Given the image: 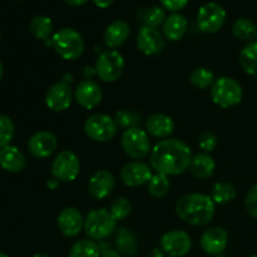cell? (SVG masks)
<instances>
[{
	"instance_id": "cell-3",
	"label": "cell",
	"mask_w": 257,
	"mask_h": 257,
	"mask_svg": "<svg viewBox=\"0 0 257 257\" xmlns=\"http://www.w3.org/2000/svg\"><path fill=\"white\" fill-rule=\"evenodd\" d=\"M47 45H52L57 54L65 60H75L84 52V40L79 32L72 28H63L53 34Z\"/></svg>"
},
{
	"instance_id": "cell-36",
	"label": "cell",
	"mask_w": 257,
	"mask_h": 257,
	"mask_svg": "<svg viewBox=\"0 0 257 257\" xmlns=\"http://www.w3.org/2000/svg\"><path fill=\"white\" fill-rule=\"evenodd\" d=\"M114 120L115 123H117L118 128H124L125 131L133 127H138V124L141 123V117L140 114H137V113L133 112V110L123 109L115 113Z\"/></svg>"
},
{
	"instance_id": "cell-27",
	"label": "cell",
	"mask_w": 257,
	"mask_h": 257,
	"mask_svg": "<svg viewBox=\"0 0 257 257\" xmlns=\"http://www.w3.org/2000/svg\"><path fill=\"white\" fill-rule=\"evenodd\" d=\"M232 33L237 39L243 42H256L257 25L247 18H238L232 24Z\"/></svg>"
},
{
	"instance_id": "cell-14",
	"label": "cell",
	"mask_w": 257,
	"mask_h": 257,
	"mask_svg": "<svg viewBox=\"0 0 257 257\" xmlns=\"http://www.w3.org/2000/svg\"><path fill=\"white\" fill-rule=\"evenodd\" d=\"M120 180L128 187H140L151 181L153 173L152 167L141 161H133L127 163L120 170Z\"/></svg>"
},
{
	"instance_id": "cell-40",
	"label": "cell",
	"mask_w": 257,
	"mask_h": 257,
	"mask_svg": "<svg viewBox=\"0 0 257 257\" xmlns=\"http://www.w3.org/2000/svg\"><path fill=\"white\" fill-rule=\"evenodd\" d=\"M100 257H122V256H120V253L118 252L117 250H112V248H105V250H102Z\"/></svg>"
},
{
	"instance_id": "cell-15",
	"label": "cell",
	"mask_w": 257,
	"mask_h": 257,
	"mask_svg": "<svg viewBox=\"0 0 257 257\" xmlns=\"http://www.w3.org/2000/svg\"><path fill=\"white\" fill-rule=\"evenodd\" d=\"M165 37L156 28L142 27L137 33V48L145 55H157L165 49Z\"/></svg>"
},
{
	"instance_id": "cell-16",
	"label": "cell",
	"mask_w": 257,
	"mask_h": 257,
	"mask_svg": "<svg viewBox=\"0 0 257 257\" xmlns=\"http://www.w3.org/2000/svg\"><path fill=\"white\" fill-rule=\"evenodd\" d=\"M58 147V138L49 131H40L34 133L28 141V150L35 158H47L55 152Z\"/></svg>"
},
{
	"instance_id": "cell-46",
	"label": "cell",
	"mask_w": 257,
	"mask_h": 257,
	"mask_svg": "<svg viewBox=\"0 0 257 257\" xmlns=\"http://www.w3.org/2000/svg\"><path fill=\"white\" fill-rule=\"evenodd\" d=\"M33 257H52V256L47 255V253H35V255Z\"/></svg>"
},
{
	"instance_id": "cell-44",
	"label": "cell",
	"mask_w": 257,
	"mask_h": 257,
	"mask_svg": "<svg viewBox=\"0 0 257 257\" xmlns=\"http://www.w3.org/2000/svg\"><path fill=\"white\" fill-rule=\"evenodd\" d=\"M148 257H165V252L161 248H155V250H152V252L150 253Z\"/></svg>"
},
{
	"instance_id": "cell-24",
	"label": "cell",
	"mask_w": 257,
	"mask_h": 257,
	"mask_svg": "<svg viewBox=\"0 0 257 257\" xmlns=\"http://www.w3.org/2000/svg\"><path fill=\"white\" fill-rule=\"evenodd\" d=\"M190 170L198 180H207L215 173L216 162L208 153H198L191 161Z\"/></svg>"
},
{
	"instance_id": "cell-13",
	"label": "cell",
	"mask_w": 257,
	"mask_h": 257,
	"mask_svg": "<svg viewBox=\"0 0 257 257\" xmlns=\"http://www.w3.org/2000/svg\"><path fill=\"white\" fill-rule=\"evenodd\" d=\"M201 248L208 255H221L228 245L227 231L220 226H212L206 228L200 238Z\"/></svg>"
},
{
	"instance_id": "cell-39",
	"label": "cell",
	"mask_w": 257,
	"mask_h": 257,
	"mask_svg": "<svg viewBox=\"0 0 257 257\" xmlns=\"http://www.w3.org/2000/svg\"><path fill=\"white\" fill-rule=\"evenodd\" d=\"M160 2L165 9L173 13H177L180 10H182L183 8H186V5L188 4L190 0H160Z\"/></svg>"
},
{
	"instance_id": "cell-38",
	"label": "cell",
	"mask_w": 257,
	"mask_h": 257,
	"mask_svg": "<svg viewBox=\"0 0 257 257\" xmlns=\"http://www.w3.org/2000/svg\"><path fill=\"white\" fill-rule=\"evenodd\" d=\"M245 207L248 215L257 220V185L253 186L246 195Z\"/></svg>"
},
{
	"instance_id": "cell-9",
	"label": "cell",
	"mask_w": 257,
	"mask_h": 257,
	"mask_svg": "<svg viewBox=\"0 0 257 257\" xmlns=\"http://www.w3.org/2000/svg\"><path fill=\"white\" fill-rule=\"evenodd\" d=\"M80 172V161L72 151H62L52 163V176L59 182H73Z\"/></svg>"
},
{
	"instance_id": "cell-35",
	"label": "cell",
	"mask_w": 257,
	"mask_h": 257,
	"mask_svg": "<svg viewBox=\"0 0 257 257\" xmlns=\"http://www.w3.org/2000/svg\"><path fill=\"white\" fill-rule=\"evenodd\" d=\"M14 133L15 127L12 118L5 114H0V150L9 146L14 137Z\"/></svg>"
},
{
	"instance_id": "cell-48",
	"label": "cell",
	"mask_w": 257,
	"mask_h": 257,
	"mask_svg": "<svg viewBox=\"0 0 257 257\" xmlns=\"http://www.w3.org/2000/svg\"><path fill=\"white\" fill-rule=\"evenodd\" d=\"M215 257H227V256H225V255H222V253H221V255H217V256H215Z\"/></svg>"
},
{
	"instance_id": "cell-20",
	"label": "cell",
	"mask_w": 257,
	"mask_h": 257,
	"mask_svg": "<svg viewBox=\"0 0 257 257\" xmlns=\"http://www.w3.org/2000/svg\"><path fill=\"white\" fill-rule=\"evenodd\" d=\"M175 131V122L165 113H155L146 122V132L155 138L166 140Z\"/></svg>"
},
{
	"instance_id": "cell-22",
	"label": "cell",
	"mask_w": 257,
	"mask_h": 257,
	"mask_svg": "<svg viewBox=\"0 0 257 257\" xmlns=\"http://www.w3.org/2000/svg\"><path fill=\"white\" fill-rule=\"evenodd\" d=\"M27 165L25 156L19 148L14 146H7L0 150V167L12 173H19Z\"/></svg>"
},
{
	"instance_id": "cell-7",
	"label": "cell",
	"mask_w": 257,
	"mask_h": 257,
	"mask_svg": "<svg viewBox=\"0 0 257 257\" xmlns=\"http://www.w3.org/2000/svg\"><path fill=\"white\" fill-rule=\"evenodd\" d=\"M84 132L94 142H109L117 135L118 125L114 118L97 113V114L89 115L85 119Z\"/></svg>"
},
{
	"instance_id": "cell-37",
	"label": "cell",
	"mask_w": 257,
	"mask_h": 257,
	"mask_svg": "<svg viewBox=\"0 0 257 257\" xmlns=\"http://www.w3.org/2000/svg\"><path fill=\"white\" fill-rule=\"evenodd\" d=\"M198 145H200L201 150L205 151V153H210L215 151L218 146V140L216 137L215 133L212 132H203L200 136L198 140Z\"/></svg>"
},
{
	"instance_id": "cell-17",
	"label": "cell",
	"mask_w": 257,
	"mask_h": 257,
	"mask_svg": "<svg viewBox=\"0 0 257 257\" xmlns=\"http://www.w3.org/2000/svg\"><path fill=\"white\" fill-rule=\"evenodd\" d=\"M74 98L78 104L84 109H94L102 102V88L92 79L82 80L75 88Z\"/></svg>"
},
{
	"instance_id": "cell-11",
	"label": "cell",
	"mask_w": 257,
	"mask_h": 257,
	"mask_svg": "<svg viewBox=\"0 0 257 257\" xmlns=\"http://www.w3.org/2000/svg\"><path fill=\"white\" fill-rule=\"evenodd\" d=\"M160 246L161 250L170 257H183L191 251L192 241L185 231L172 230L161 237Z\"/></svg>"
},
{
	"instance_id": "cell-21",
	"label": "cell",
	"mask_w": 257,
	"mask_h": 257,
	"mask_svg": "<svg viewBox=\"0 0 257 257\" xmlns=\"http://www.w3.org/2000/svg\"><path fill=\"white\" fill-rule=\"evenodd\" d=\"M130 34V24L124 22V20H115V22L110 23L107 27V29L104 30L103 40H104V44L109 49H114V48H118L124 44Z\"/></svg>"
},
{
	"instance_id": "cell-6",
	"label": "cell",
	"mask_w": 257,
	"mask_h": 257,
	"mask_svg": "<svg viewBox=\"0 0 257 257\" xmlns=\"http://www.w3.org/2000/svg\"><path fill=\"white\" fill-rule=\"evenodd\" d=\"M125 62L119 52L108 49L100 53L95 60V73L98 78L105 83L117 82L124 72Z\"/></svg>"
},
{
	"instance_id": "cell-5",
	"label": "cell",
	"mask_w": 257,
	"mask_h": 257,
	"mask_svg": "<svg viewBox=\"0 0 257 257\" xmlns=\"http://www.w3.org/2000/svg\"><path fill=\"white\" fill-rule=\"evenodd\" d=\"M242 87L231 77H220L211 87V98L221 108H231L242 100Z\"/></svg>"
},
{
	"instance_id": "cell-41",
	"label": "cell",
	"mask_w": 257,
	"mask_h": 257,
	"mask_svg": "<svg viewBox=\"0 0 257 257\" xmlns=\"http://www.w3.org/2000/svg\"><path fill=\"white\" fill-rule=\"evenodd\" d=\"M114 2L115 0H93V3H94L98 8H102V9L110 7Z\"/></svg>"
},
{
	"instance_id": "cell-31",
	"label": "cell",
	"mask_w": 257,
	"mask_h": 257,
	"mask_svg": "<svg viewBox=\"0 0 257 257\" xmlns=\"http://www.w3.org/2000/svg\"><path fill=\"white\" fill-rule=\"evenodd\" d=\"M215 80L216 78L213 72H211L210 69H207L205 67L196 68L195 70H192V73L190 75L191 84L200 90H205L207 88L212 87Z\"/></svg>"
},
{
	"instance_id": "cell-33",
	"label": "cell",
	"mask_w": 257,
	"mask_h": 257,
	"mask_svg": "<svg viewBox=\"0 0 257 257\" xmlns=\"http://www.w3.org/2000/svg\"><path fill=\"white\" fill-rule=\"evenodd\" d=\"M140 19L142 22L143 27L156 28L157 29V27L165 23L167 17H166L165 9L160 7H152L143 10L140 15Z\"/></svg>"
},
{
	"instance_id": "cell-25",
	"label": "cell",
	"mask_w": 257,
	"mask_h": 257,
	"mask_svg": "<svg viewBox=\"0 0 257 257\" xmlns=\"http://www.w3.org/2000/svg\"><path fill=\"white\" fill-rule=\"evenodd\" d=\"M115 247L120 255L135 257L138 251V243L135 233L128 228H119L115 237Z\"/></svg>"
},
{
	"instance_id": "cell-18",
	"label": "cell",
	"mask_w": 257,
	"mask_h": 257,
	"mask_svg": "<svg viewBox=\"0 0 257 257\" xmlns=\"http://www.w3.org/2000/svg\"><path fill=\"white\" fill-rule=\"evenodd\" d=\"M58 228L65 237H75L84 230V218L75 207H65L58 215Z\"/></svg>"
},
{
	"instance_id": "cell-47",
	"label": "cell",
	"mask_w": 257,
	"mask_h": 257,
	"mask_svg": "<svg viewBox=\"0 0 257 257\" xmlns=\"http://www.w3.org/2000/svg\"><path fill=\"white\" fill-rule=\"evenodd\" d=\"M0 257H8L7 255H5V253H3V252H0Z\"/></svg>"
},
{
	"instance_id": "cell-26",
	"label": "cell",
	"mask_w": 257,
	"mask_h": 257,
	"mask_svg": "<svg viewBox=\"0 0 257 257\" xmlns=\"http://www.w3.org/2000/svg\"><path fill=\"white\" fill-rule=\"evenodd\" d=\"M238 62L246 74L257 78V40L242 48L238 55Z\"/></svg>"
},
{
	"instance_id": "cell-30",
	"label": "cell",
	"mask_w": 257,
	"mask_h": 257,
	"mask_svg": "<svg viewBox=\"0 0 257 257\" xmlns=\"http://www.w3.org/2000/svg\"><path fill=\"white\" fill-rule=\"evenodd\" d=\"M236 188L232 183L216 182L211 192V198L216 205H226L235 200Z\"/></svg>"
},
{
	"instance_id": "cell-28",
	"label": "cell",
	"mask_w": 257,
	"mask_h": 257,
	"mask_svg": "<svg viewBox=\"0 0 257 257\" xmlns=\"http://www.w3.org/2000/svg\"><path fill=\"white\" fill-rule=\"evenodd\" d=\"M30 33L34 35L37 39L45 40L47 42L53 33V23L52 19L44 15H38L33 18L29 24Z\"/></svg>"
},
{
	"instance_id": "cell-34",
	"label": "cell",
	"mask_w": 257,
	"mask_h": 257,
	"mask_svg": "<svg viewBox=\"0 0 257 257\" xmlns=\"http://www.w3.org/2000/svg\"><path fill=\"white\" fill-rule=\"evenodd\" d=\"M109 212L117 221L125 220L132 212V203L128 198L118 197L110 203Z\"/></svg>"
},
{
	"instance_id": "cell-45",
	"label": "cell",
	"mask_w": 257,
	"mask_h": 257,
	"mask_svg": "<svg viewBox=\"0 0 257 257\" xmlns=\"http://www.w3.org/2000/svg\"><path fill=\"white\" fill-rule=\"evenodd\" d=\"M3 75H4V67H3V63L0 62V82L3 79Z\"/></svg>"
},
{
	"instance_id": "cell-10",
	"label": "cell",
	"mask_w": 257,
	"mask_h": 257,
	"mask_svg": "<svg viewBox=\"0 0 257 257\" xmlns=\"http://www.w3.org/2000/svg\"><path fill=\"white\" fill-rule=\"evenodd\" d=\"M226 22V10L215 2L206 3L200 8L197 24L201 32L213 34L223 27Z\"/></svg>"
},
{
	"instance_id": "cell-19",
	"label": "cell",
	"mask_w": 257,
	"mask_h": 257,
	"mask_svg": "<svg viewBox=\"0 0 257 257\" xmlns=\"http://www.w3.org/2000/svg\"><path fill=\"white\" fill-rule=\"evenodd\" d=\"M115 187V178L109 171L99 170L90 177L88 182V192L94 200H104Z\"/></svg>"
},
{
	"instance_id": "cell-4",
	"label": "cell",
	"mask_w": 257,
	"mask_h": 257,
	"mask_svg": "<svg viewBox=\"0 0 257 257\" xmlns=\"http://www.w3.org/2000/svg\"><path fill=\"white\" fill-rule=\"evenodd\" d=\"M117 222L109 210L95 208L84 218V232L90 240L100 241L109 237L117 228Z\"/></svg>"
},
{
	"instance_id": "cell-8",
	"label": "cell",
	"mask_w": 257,
	"mask_h": 257,
	"mask_svg": "<svg viewBox=\"0 0 257 257\" xmlns=\"http://www.w3.org/2000/svg\"><path fill=\"white\" fill-rule=\"evenodd\" d=\"M120 146L127 156L135 160L147 157L151 151V142L148 133L140 127L125 130L120 137Z\"/></svg>"
},
{
	"instance_id": "cell-50",
	"label": "cell",
	"mask_w": 257,
	"mask_h": 257,
	"mask_svg": "<svg viewBox=\"0 0 257 257\" xmlns=\"http://www.w3.org/2000/svg\"><path fill=\"white\" fill-rule=\"evenodd\" d=\"M250 257H257L256 255H252V256H250Z\"/></svg>"
},
{
	"instance_id": "cell-23",
	"label": "cell",
	"mask_w": 257,
	"mask_h": 257,
	"mask_svg": "<svg viewBox=\"0 0 257 257\" xmlns=\"http://www.w3.org/2000/svg\"><path fill=\"white\" fill-rule=\"evenodd\" d=\"M188 23L182 14L173 13L163 23V35L171 42H178L185 37Z\"/></svg>"
},
{
	"instance_id": "cell-42",
	"label": "cell",
	"mask_w": 257,
	"mask_h": 257,
	"mask_svg": "<svg viewBox=\"0 0 257 257\" xmlns=\"http://www.w3.org/2000/svg\"><path fill=\"white\" fill-rule=\"evenodd\" d=\"M58 185H59V181H58V180H55L54 177H53V178H50V180L48 181V182H47V186H48V188H49V190H52V191L57 190Z\"/></svg>"
},
{
	"instance_id": "cell-1",
	"label": "cell",
	"mask_w": 257,
	"mask_h": 257,
	"mask_svg": "<svg viewBox=\"0 0 257 257\" xmlns=\"http://www.w3.org/2000/svg\"><path fill=\"white\" fill-rule=\"evenodd\" d=\"M150 161L156 173L178 176L190 168L192 151L181 140H162L153 147Z\"/></svg>"
},
{
	"instance_id": "cell-43",
	"label": "cell",
	"mask_w": 257,
	"mask_h": 257,
	"mask_svg": "<svg viewBox=\"0 0 257 257\" xmlns=\"http://www.w3.org/2000/svg\"><path fill=\"white\" fill-rule=\"evenodd\" d=\"M67 4H69L70 7H80V5L85 4L88 0H64Z\"/></svg>"
},
{
	"instance_id": "cell-12",
	"label": "cell",
	"mask_w": 257,
	"mask_h": 257,
	"mask_svg": "<svg viewBox=\"0 0 257 257\" xmlns=\"http://www.w3.org/2000/svg\"><path fill=\"white\" fill-rule=\"evenodd\" d=\"M72 87L65 79L54 83L45 94V104L53 112H64L72 105Z\"/></svg>"
},
{
	"instance_id": "cell-49",
	"label": "cell",
	"mask_w": 257,
	"mask_h": 257,
	"mask_svg": "<svg viewBox=\"0 0 257 257\" xmlns=\"http://www.w3.org/2000/svg\"><path fill=\"white\" fill-rule=\"evenodd\" d=\"M0 40H2V33H0Z\"/></svg>"
},
{
	"instance_id": "cell-2",
	"label": "cell",
	"mask_w": 257,
	"mask_h": 257,
	"mask_svg": "<svg viewBox=\"0 0 257 257\" xmlns=\"http://www.w3.org/2000/svg\"><path fill=\"white\" fill-rule=\"evenodd\" d=\"M216 203L205 193H188L176 203V213L183 222L192 226L208 225L215 217Z\"/></svg>"
},
{
	"instance_id": "cell-29",
	"label": "cell",
	"mask_w": 257,
	"mask_h": 257,
	"mask_svg": "<svg viewBox=\"0 0 257 257\" xmlns=\"http://www.w3.org/2000/svg\"><path fill=\"white\" fill-rule=\"evenodd\" d=\"M100 246L93 240H79L70 247L68 257H100Z\"/></svg>"
},
{
	"instance_id": "cell-32",
	"label": "cell",
	"mask_w": 257,
	"mask_h": 257,
	"mask_svg": "<svg viewBox=\"0 0 257 257\" xmlns=\"http://www.w3.org/2000/svg\"><path fill=\"white\" fill-rule=\"evenodd\" d=\"M171 187L168 176L162 175V173H155L151 178L150 182L147 183L148 193L155 198H162L168 193Z\"/></svg>"
}]
</instances>
